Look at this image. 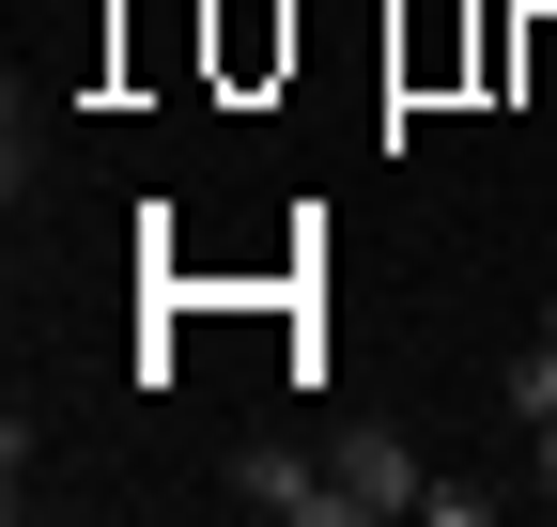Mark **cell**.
Segmentation results:
<instances>
[{
  "label": "cell",
  "mask_w": 557,
  "mask_h": 527,
  "mask_svg": "<svg viewBox=\"0 0 557 527\" xmlns=\"http://www.w3.org/2000/svg\"><path fill=\"white\" fill-rule=\"evenodd\" d=\"M542 326H557V310H542Z\"/></svg>",
  "instance_id": "5b68a950"
},
{
  "label": "cell",
  "mask_w": 557,
  "mask_h": 527,
  "mask_svg": "<svg viewBox=\"0 0 557 527\" xmlns=\"http://www.w3.org/2000/svg\"><path fill=\"white\" fill-rule=\"evenodd\" d=\"M325 466H341V512H357V527H387V512H418V497H434V466H418L403 434H341Z\"/></svg>",
  "instance_id": "7a4b0ae2"
},
{
  "label": "cell",
  "mask_w": 557,
  "mask_h": 527,
  "mask_svg": "<svg viewBox=\"0 0 557 527\" xmlns=\"http://www.w3.org/2000/svg\"><path fill=\"white\" fill-rule=\"evenodd\" d=\"M527 497H542V512H557V419H542V434H527Z\"/></svg>",
  "instance_id": "277c9868"
},
{
  "label": "cell",
  "mask_w": 557,
  "mask_h": 527,
  "mask_svg": "<svg viewBox=\"0 0 557 527\" xmlns=\"http://www.w3.org/2000/svg\"><path fill=\"white\" fill-rule=\"evenodd\" d=\"M233 512H278V527H357V512H341V466H295V450H233Z\"/></svg>",
  "instance_id": "6da1fadb"
},
{
  "label": "cell",
  "mask_w": 557,
  "mask_h": 527,
  "mask_svg": "<svg viewBox=\"0 0 557 527\" xmlns=\"http://www.w3.org/2000/svg\"><path fill=\"white\" fill-rule=\"evenodd\" d=\"M511 419H527V434L557 419V326H542V342H527V357H511Z\"/></svg>",
  "instance_id": "3957f363"
}]
</instances>
